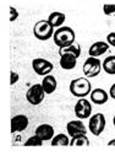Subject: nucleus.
<instances>
[{
	"instance_id": "1",
	"label": "nucleus",
	"mask_w": 115,
	"mask_h": 156,
	"mask_svg": "<svg viewBox=\"0 0 115 156\" xmlns=\"http://www.w3.org/2000/svg\"><path fill=\"white\" fill-rule=\"evenodd\" d=\"M53 40H54L55 46L60 49V48H64V47H67V46L72 44L76 41V34H75V31L71 27L61 26V27L55 30Z\"/></svg>"
},
{
	"instance_id": "2",
	"label": "nucleus",
	"mask_w": 115,
	"mask_h": 156,
	"mask_svg": "<svg viewBox=\"0 0 115 156\" xmlns=\"http://www.w3.org/2000/svg\"><path fill=\"white\" fill-rule=\"evenodd\" d=\"M70 92L72 96L77 97V98H81V97H87L91 91H92V85H91V81L88 80V77L85 76V77H77L70 83Z\"/></svg>"
},
{
	"instance_id": "3",
	"label": "nucleus",
	"mask_w": 115,
	"mask_h": 156,
	"mask_svg": "<svg viewBox=\"0 0 115 156\" xmlns=\"http://www.w3.org/2000/svg\"><path fill=\"white\" fill-rule=\"evenodd\" d=\"M55 27L49 22V20H41L33 26V34L38 41H48L53 38Z\"/></svg>"
},
{
	"instance_id": "4",
	"label": "nucleus",
	"mask_w": 115,
	"mask_h": 156,
	"mask_svg": "<svg viewBox=\"0 0 115 156\" xmlns=\"http://www.w3.org/2000/svg\"><path fill=\"white\" fill-rule=\"evenodd\" d=\"M46 91L42 86V84H34L32 85L27 92H26V100L29 105L32 106H38V105H41L46 97Z\"/></svg>"
},
{
	"instance_id": "5",
	"label": "nucleus",
	"mask_w": 115,
	"mask_h": 156,
	"mask_svg": "<svg viewBox=\"0 0 115 156\" xmlns=\"http://www.w3.org/2000/svg\"><path fill=\"white\" fill-rule=\"evenodd\" d=\"M105 126H107V121H105V115L103 113H96L90 117L88 129L94 136H99L104 132Z\"/></svg>"
},
{
	"instance_id": "6",
	"label": "nucleus",
	"mask_w": 115,
	"mask_h": 156,
	"mask_svg": "<svg viewBox=\"0 0 115 156\" xmlns=\"http://www.w3.org/2000/svg\"><path fill=\"white\" fill-rule=\"evenodd\" d=\"M82 70H83L85 76H87V77H96L103 70L102 62L97 57H88L86 59V62L83 63Z\"/></svg>"
},
{
	"instance_id": "7",
	"label": "nucleus",
	"mask_w": 115,
	"mask_h": 156,
	"mask_svg": "<svg viewBox=\"0 0 115 156\" xmlns=\"http://www.w3.org/2000/svg\"><path fill=\"white\" fill-rule=\"evenodd\" d=\"M75 115L80 119H88L92 115V103L90 100H86V97H81L77 100L73 108Z\"/></svg>"
},
{
	"instance_id": "8",
	"label": "nucleus",
	"mask_w": 115,
	"mask_h": 156,
	"mask_svg": "<svg viewBox=\"0 0 115 156\" xmlns=\"http://www.w3.org/2000/svg\"><path fill=\"white\" fill-rule=\"evenodd\" d=\"M32 68L37 75L46 76L53 71L54 65H53V63H50L49 60H47L44 58H36L32 62Z\"/></svg>"
},
{
	"instance_id": "9",
	"label": "nucleus",
	"mask_w": 115,
	"mask_h": 156,
	"mask_svg": "<svg viewBox=\"0 0 115 156\" xmlns=\"http://www.w3.org/2000/svg\"><path fill=\"white\" fill-rule=\"evenodd\" d=\"M28 117L25 114H17L11 118V133H21L28 127Z\"/></svg>"
},
{
	"instance_id": "10",
	"label": "nucleus",
	"mask_w": 115,
	"mask_h": 156,
	"mask_svg": "<svg viewBox=\"0 0 115 156\" xmlns=\"http://www.w3.org/2000/svg\"><path fill=\"white\" fill-rule=\"evenodd\" d=\"M66 132H67V134L71 138V136H73L76 134L87 133V129H86V126L83 124L82 119L77 118V119H73V121L67 122V124H66Z\"/></svg>"
},
{
	"instance_id": "11",
	"label": "nucleus",
	"mask_w": 115,
	"mask_h": 156,
	"mask_svg": "<svg viewBox=\"0 0 115 156\" xmlns=\"http://www.w3.org/2000/svg\"><path fill=\"white\" fill-rule=\"evenodd\" d=\"M34 134H37L43 141H48V140H52V139L54 138L55 132H54L53 126L44 123V124H41V126H38V127L36 128Z\"/></svg>"
},
{
	"instance_id": "12",
	"label": "nucleus",
	"mask_w": 115,
	"mask_h": 156,
	"mask_svg": "<svg viewBox=\"0 0 115 156\" xmlns=\"http://www.w3.org/2000/svg\"><path fill=\"white\" fill-rule=\"evenodd\" d=\"M77 57L72 53H61L60 54V66L64 70H72L77 64Z\"/></svg>"
},
{
	"instance_id": "13",
	"label": "nucleus",
	"mask_w": 115,
	"mask_h": 156,
	"mask_svg": "<svg viewBox=\"0 0 115 156\" xmlns=\"http://www.w3.org/2000/svg\"><path fill=\"white\" fill-rule=\"evenodd\" d=\"M110 48L109 43L107 41H97L96 43H93L90 49H88V55L90 57H100L103 55L105 52H108Z\"/></svg>"
},
{
	"instance_id": "14",
	"label": "nucleus",
	"mask_w": 115,
	"mask_h": 156,
	"mask_svg": "<svg viewBox=\"0 0 115 156\" xmlns=\"http://www.w3.org/2000/svg\"><path fill=\"white\" fill-rule=\"evenodd\" d=\"M90 98H91L92 103L102 106V105L107 103V101L109 100V94L105 90H103V89H94V90L91 91Z\"/></svg>"
},
{
	"instance_id": "15",
	"label": "nucleus",
	"mask_w": 115,
	"mask_h": 156,
	"mask_svg": "<svg viewBox=\"0 0 115 156\" xmlns=\"http://www.w3.org/2000/svg\"><path fill=\"white\" fill-rule=\"evenodd\" d=\"M42 86H43V89H44L47 95H52L58 87V81H56V79L53 75L48 74V75L44 76V79L42 81Z\"/></svg>"
},
{
	"instance_id": "16",
	"label": "nucleus",
	"mask_w": 115,
	"mask_h": 156,
	"mask_svg": "<svg viewBox=\"0 0 115 156\" xmlns=\"http://www.w3.org/2000/svg\"><path fill=\"white\" fill-rule=\"evenodd\" d=\"M90 139L87 136V133H81L71 136L70 139V146H90Z\"/></svg>"
},
{
	"instance_id": "17",
	"label": "nucleus",
	"mask_w": 115,
	"mask_h": 156,
	"mask_svg": "<svg viewBox=\"0 0 115 156\" xmlns=\"http://www.w3.org/2000/svg\"><path fill=\"white\" fill-rule=\"evenodd\" d=\"M48 20H49V22H50L55 28H59V27H61L63 23L65 22L66 15H65L64 12H60V11H54V12H52V14L49 15Z\"/></svg>"
},
{
	"instance_id": "18",
	"label": "nucleus",
	"mask_w": 115,
	"mask_h": 156,
	"mask_svg": "<svg viewBox=\"0 0 115 156\" xmlns=\"http://www.w3.org/2000/svg\"><path fill=\"white\" fill-rule=\"evenodd\" d=\"M70 135L69 134H64V133H60V134H56L54 135V138L50 140V144L52 146H70Z\"/></svg>"
},
{
	"instance_id": "19",
	"label": "nucleus",
	"mask_w": 115,
	"mask_h": 156,
	"mask_svg": "<svg viewBox=\"0 0 115 156\" xmlns=\"http://www.w3.org/2000/svg\"><path fill=\"white\" fill-rule=\"evenodd\" d=\"M103 70L109 75H115V55H109L102 62Z\"/></svg>"
},
{
	"instance_id": "20",
	"label": "nucleus",
	"mask_w": 115,
	"mask_h": 156,
	"mask_svg": "<svg viewBox=\"0 0 115 156\" xmlns=\"http://www.w3.org/2000/svg\"><path fill=\"white\" fill-rule=\"evenodd\" d=\"M61 53H72L77 58H80V55H81V46L77 42H73L72 44H70L67 47L60 48L59 49V54H61Z\"/></svg>"
},
{
	"instance_id": "21",
	"label": "nucleus",
	"mask_w": 115,
	"mask_h": 156,
	"mask_svg": "<svg viewBox=\"0 0 115 156\" xmlns=\"http://www.w3.org/2000/svg\"><path fill=\"white\" fill-rule=\"evenodd\" d=\"M43 140L38 136L37 134H34V135H32V136H29L27 140H26V143L23 144L25 146H33V147H39V146H42L43 145Z\"/></svg>"
},
{
	"instance_id": "22",
	"label": "nucleus",
	"mask_w": 115,
	"mask_h": 156,
	"mask_svg": "<svg viewBox=\"0 0 115 156\" xmlns=\"http://www.w3.org/2000/svg\"><path fill=\"white\" fill-rule=\"evenodd\" d=\"M103 12L107 16H115V4H104Z\"/></svg>"
},
{
	"instance_id": "23",
	"label": "nucleus",
	"mask_w": 115,
	"mask_h": 156,
	"mask_svg": "<svg viewBox=\"0 0 115 156\" xmlns=\"http://www.w3.org/2000/svg\"><path fill=\"white\" fill-rule=\"evenodd\" d=\"M9 12H10V22H14V21H16L17 19H19V11H17V9H15L14 6H10L9 8Z\"/></svg>"
},
{
	"instance_id": "24",
	"label": "nucleus",
	"mask_w": 115,
	"mask_h": 156,
	"mask_svg": "<svg viewBox=\"0 0 115 156\" xmlns=\"http://www.w3.org/2000/svg\"><path fill=\"white\" fill-rule=\"evenodd\" d=\"M107 42L109 43L110 47H114V48H115V32L108 33V36H107Z\"/></svg>"
},
{
	"instance_id": "25",
	"label": "nucleus",
	"mask_w": 115,
	"mask_h": 156,
	"mask_svg": "<svg viewBox=\"0 0 115 156\" xmlns=\"http://www.w3.org/2000/svg\"><path fill=\"white\" fill-rule=\"evenodd\" d=\"M19 79H20V76H19V74L16 73V71H11L10 73V85L12 86V85H15L17 81H19Z\"/></svg>"
},
{
	"instance_id": "26",
	"label": "nucleus",
	"mask_w": 115,
	"mask_h": 156,
	"mask_svg": "<svg viewBox=\"0 0 115 156\" xmlns=\"http://www.w3.org/2000/svg\"><path fill=\"white\" fill-rule=\"evenodd\" d=\"M109 96H110L113 100H115V84H113V85L110 86V89H109Z\"/></svg>"
},
{
	"instance_id": "27",
	"label": "nucleus",
	"mask_w": 115,
	"mask_h": 156,
	"mask_svg": "<svg viewBox=\"0 0 115 156\" xmlns=\"http://www.w3.org/2000/svg\"><path fill=\"white\" fill-rule=\"evenodd\" d=\"M108 146H115V139H111L108 141Z\"/></svg>"
},
{
	"instance_id": "28",
	"label": "nucleus",
	"mask_w": 115,
	"mask_h": 156,
	"mask_svg": "<svg viewBox=\"0 0 115 156\" xmlns=\"http://www.w3.org/2000/svg\"><path fill=\"white\" fill-rule=\"evenodd\" d=\"M113 124H114V127H115V115H114V118H113Z\"/></svg>"
}]
</instances>
